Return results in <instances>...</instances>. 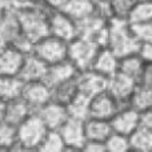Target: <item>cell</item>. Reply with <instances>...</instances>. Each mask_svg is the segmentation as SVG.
<instances>
[{"mask_svg": "<svg viewBox=\"0 0 152 152\" xmlns=\"http://www.w3.org/2000/svg\"><path fill=\"white\" fill-rule=\"evenodd\" d=\"M79 72L80 71L72 64V61L66 59L63 61H59V63L48 66L47 72H45V76H44V81L51 88H55L59 84L64 83V81L69 80V79L76 77Z\"/></svg>", "mask_w": 152, "mask_h": 152, "instance_id": "obj_14", "label": "cell"}, {"mask_svg": "<svg viewBox=\"0 0 152 152\" xmlns=\"http://www.w3.org/2000/svg\"><path fill=\"white\" fill-rule=\"evenodd\" d=\"M8 44L12 45V47H15L16 50L21 51L23 53H26L27 55V53H31L32 51H34V44L35 43L32 42L27 35H24L23 32H20V34H19L16 37H13Z\"/></svg>", "mask_w": 152, "mask_h": 152, "instance_id": "obj_33", "label": "cell"}, {"mask_svg": "<svg viewBox=\"0 0 152 152\" xmlns=\"http://www.w3.org/2000/svg\"><path fill=\"white\" fill-rule=\"evenodd\" d=\"M105 152H127L131 151L129 147V137L126 135L112 132L108 136V139L104 142Z\"/></svg>", "mask_w": 152, "mask_h": 152, "instance_id": "obj_30", "label": "cell"}, {"mask_svg": "<svg viewBox=\"0 0 152 152\" xmlns=\"http://www.w3.org/2000/svg\"><path fill=\"white\" fill-rule=\"evenodd\" d=\"M140 127L152 131V107L140 112Z\"/></svg>", "mask_w": 152, "mask_h": 152, "instance_id": "obj_36", "label": "cell"}, {"mask_svg": "<svg viewBox=\"0 0 152 152\" xmlns=\"http://www.w3.org/2000/svg\"><path fill=\"white\" fill-rule=\"evenodd\" d=\"M128 23H147L152 21V0H137L131 10Z\"/></svg>", "mask_w": 152, "mask_h": 152, "instance_id": "obj_27", "label": "cell"}, {"mask_svg": "<svg viewBox=\"0 0 152 152\" xmlns=\"http://www.w3.org/2000/svg\"><path fill=\"white\" fill-rule=\"evenodd\" d=\"M18 143L16 127L5 120H0V150L12 151Z\"/></svg>", "mask_w": 152, "mask_h": 152, "instance_id": "obj_29", "label": "cell"}, {"mask_svg": "<svg viewBox=\"0 0 152 152\" xmlns=\"http://www.w3.org/2000/svg\"><path fill=\"white\" fill-rule=\"evenodd\" d=\"M21 97L36 112L44 104H47L48 102L53 99V92L52 88L44 80L28 81V83H24Z\"/></svg>", "mask_w": 152, "mask_h": 152, "instance_id": "obj_8", "label": "cell"}, {"mask_svg": "<svg viewBox=\"0 0 152 152\" xmlns=\"http://www.w3.org/2000/svg\"><path fill=\"white\" fill-rule=\"evenodd\" d=\"M137 0H110L113 18L127 19Z\"/></svg>", "mask_w": 152, "mask_h": 152, "instance_id": "obj_32", "label": "cell"}, {"mask_svg": "<svg viewBox=\"0 0 152 152\" xmlns=\"http://www.w3.org/2000/svg\"><path fill=\"white\" fill-rule=\"evenodd\" d=\"M35 111L29 107V104L23 99L21 96L15 97V99L5 102V112H4V120L10 124L18 127L23 120H26L31 113Z\"/></svg>", "mask_w": 152, "mask_h": 152, "instance_id": "obj_18", "label": "cell"}, {"mask_svg": "<svg viewBox=\"0 0 152 152\" xmlns=\"http://www.w3.org/2000/svg\"><path fill=\"white\" fill-rule=\"evenodd\" d=\"M26 53L8 44L0 52V75L19 76Z\"/></svg>", "mask_w": 152, "mask_h": 152, "instance_id": "obj_16", "label": "cell"}, {"mask_svg": "<svg viewBox=\"0 0 152 152\" xmlns=\"http://www.w3.org/2000/svg\"><path fill=\"white\" fill-rule=\"evenodd\" d=\"M8 45V43H7V40L4 39V37L1 36V35H0V52H1L3 50H4L5 47H7Z\"/></svg>", "mask_w": 152, "mask_h": 152, "instance_id": "obj_40", "label": "cell"}, {"mask_svg": "<svg viewBox=\"0 0 152 152\" xmlns=\"http://www.w3.org/2000/svg\"><path fill=\"white\" fill-rule=\"evenodd\" d=\"M48 66L37 58L34 52L27 53L23 61V67H21L20 72H19V77L24 81H37V80H44L45 72H47Z\"/></svg>", "mask_w": 152, "mask_h": 152, "instance_id": "obj_17", "label": "cell"}, {"mask_svg": "<svg viewBox=\"0 0 152 152\" xmlns=\"http://www.w3.org/2000/svg\"><path fill=\"white\" fill-rule=\"evenodd\" d=\"M128 105L142 112L144 110L152 107V88L137 83L136 88L134 89L131 97L128 100Z\"/></svg>", "mask_w": 152, "mask_h": 152, "instance_id": "obj_23", "label": "cell"}, {"mask_svg": "<svg viewBox=\"0 0 152 152\" xmlns=\"http://www.w3.org/2000/svg\"><path fill=\"white\" fill-rule=\"evenodd\" d=\"M100 45L92 39L84 36H77L68 42V60L79 71L91 69L94 59L99 51Z\"/></svg>", "mask_w": 152, "mask_h": 152, "instance_id": "obj_5", "label": "cell"}, {"mask_svg": "<svg viewBox=\"0 0 152 152\" xmlns=\"http://www.w3.org/2000/svg\"><path fill=\"white\" fill-rule=\"evenodd\" d=\"M136 86L137 81L135 79L121 74V72H116L115 75L108 79L107 89L119 100L121 105H126L128 104V100Z\"/></svg>", "mask_w": 152, "mask_h": 152, "instance_id": "obj_12", "label": "cell"}, {"mask_svg": "<svg viewBox=\"0 0 152 152\" xmlns=\"http://www.w3.org/2000/svg\"><path fill=\"white\" fill-rule=\"evenodd\" d=\"M4 112H5V102L0 100V120H4Z\"/></svg>", "mask_w": 152, "mask_h": 152, "instance_id": "obj_39", "label": "cell"}, {"mask_svg": "<svg viewBox=\"0 0 152 152\" xmlns=\"http://www.w3.org/2000/svg\"><path fill=\"white\" fill-rule=\"evenodd\" d=\"M131 151L136 152H152V131L139 127L129 135Z\"/></svg>", "mask_w": 152, "mask_h": 152, "instance_id": "obj_24", "label": "cell"}, {"mask_svg": "<svg viewBox=\"0 0 152 152\" xmlns=\"http://www.w3.org/2000/svg\"><path fill=\"white\" fill-rule=\"evenodd\" d=\"M16 131H18V143L15 144L13 150L37 151L48 128L44 121L40 119V116L34 112L16 127Z\"/></svg>", "mask_w": 152, "mask_h": 152, "instance_id": "obj_3", "label": "cell"}, {"mask_svg": "<svg viewBox=\"0 0 152 152\" xmlns=\"http://www.w3.org/2000/svg\"><path fill=\"white\" fill-rule=\"evenodd\" d=\"M32 52L47 66H51L68 59V42L48 34L35 42Z\"/></svg>", "mask_w": 152, "mask_h": 152, "instance_id": "obj_4", "label": "cell"}, {"mask_svg": "<svg viewBox=\"0 0 152 152\" xmlns=\"http://www.w3.org/2000/svg\"><path fill=\"white\" fill-rule=\"evenodd\" d=\"M81 151L88 152H105V144L103 142H96V140H87Z\"/></svg>", "mask_w": 152, "mask_h": 152, "instance_id": "obj_35", "label": "cell"}, {"mask_svg": "<svg viewBox=\"0 0 152 152\" xmlns=\"http://www.w3.org/2000/svg\"><path fill=\"white\" fill-rule=\"evenodd\" d=\"M89 100H91V97L79 89V92L72 97L71 102L67 104L69 116L76 118V119H81V120H86V119L88 118Z\"/></svg>", "mask_w": 152, "mask_h": 152, "instance_id": "obj_25", "label": "cell"}, {"mask_svg": "<svg viewBox=\"0 0 152 152\" xmlns=\"http://www.w3.org/2000/svg\"><path fill=\"white\" fill-rule=\"evenodd\" d=\"M37 151L44 152H63L66 151V144L61 137L59 129H48L44 135V139L42 140Z\"/></svg>", "mask_w": 152, "mask_h": 152, "instance_id": "obj_28", "label": "cell"}, {"mask_svg": "<svg viewBox=\"0 0 152 152\" xmlns=\"http://www.w3.org/2000/svg\"><path fill=\"white\" fill-rule=\"evenodd\" d=\"M61 11L71 16L77 23L95 13V1L94 0H68L66 7Z\"/></svg>", "mask_w": 152, "mask_h": 152, "instance_id": "obj_22", "label": "cell"}, {"mask_svg": "<svg viewBox=\"0 0 152 152\" xmlns=\"http://www.w3.org/2000/svg\"><path fill=\"white\" fill-rule=\"evenodd\" d=\"M36 113L44 121L48 129H59L64 124V121L69 118L67 105L55 99L44 104L40 110L36 111Z\"/></svg>", "mask_w": 152, "mask_h": 152, "instance_id": "obj_11", "label": "cell"}, {"mask_svg": "<svg viewBox=\"0 0 152 152\" xmlns=\"http://www.w3.org/2000/svg\"><path fill=\"white\" fill-rule=\"evenodd\" d=\"M16 10H18V18L21 32L27 35L34 43L50 34L48 18L52 11L45 7L42 0L31 5L18 7Z\"/></svg>", "mask_w": 152, "mask_h": 152, "instance_id": "obj_1", "label": "cell"}, {"mask_svg": "<svg viewBox=\"0 0 152 152\" xmlns=\"http://www.w3.org/2000/svg\"><path fill=\"white\" fill-rule=\"evenodd\" d=\"M77 84L79 89L92 97L94 95L99 94L102 91H105L108 87V77L97 74L94 69L80 71L77 75Z\"/></svg>", "mask_w": 152, "mask_h": 152, "instance_id": "obj_15", "label": "cell"}, {"mask_svg": "<svg viewBox=\"0 0 152 152\" xmlns=\"http://www.w3.org/2000/svg\"><path fill=\"white\" fill-rule=\"evenodd\" d=\"M134 36L140 44L152 42V21L147 23H129Z\"/></svg>", "mask_w": 152, "mask_h": 152, "instance_id": "obj_31", "label": "cell"}, {"mask_svg": "<svg viewBox=\"0 0 152 152\" xmlns=\"http://www.w3.org/2000/svg\"><path fill=\"white\" fill-rule=\"evenodd\" d=\"M119 59L120 58L110 47L103 45L99 48L96 56H95L91 69L110 79L116 72H119Z\"/></svg>", "mask_w": 152, "mask_h": 152, "instance_id": "obj_13", "label": "cell"}, {"mask_svg": "<svg viewBox=\"0 0 152 152\" xmlns=\"http://www.w3.org/2000/svg\"><path fill=\"white\" fill-rule=\"evenodd\" d=\"M48 29L51 35L71 42L79 35L77 23L63 11H52L48 18Z\"/></svg>", "mask_w": 152, "mask_h": 152, "instance_id": "obj_9", "label": "cell"}, {"mask_svg": "<svg viewBox=\"0 0 152 152\" xmlns=\"http://www.w3.org/2000/svg\"><path fill=\"white\" fill-rule=\"evenodd\" d=\"M145 64V60L142 58L139 52L129 53V55L121 56L119 59V72L135 79L139 83L140 75H142L143 67Z\"/></svg>", "mask_w": 152, "mask_h": 152, "instance_id": "obj_20", "label": "cell"}, {"mask_svg": "<svg viewBox=\"0 0 152 152\" xmlns=\"http://www.w3.org/2000/svg\"><path fill=\"white\" fill-rule=\"evenodd\" d=\"M43 4L48 7L51 11H61L66 7L68 0H42Z\"/></svg>", "mask_w": 152, "mask_h": 152, "instance_id": "obj_37", "label": "cell"}, {"mask_svg": "<svg viewBox=\"0 0 152 152\" xmlns=\"http://www.w3.org/2000/svg\"><path fill=\"white\" fill-rule=\"evenodd\" d=\"M52 92H53V99L67 105L71 102L72 97L79 92L77 76L74 79H69V80L64 81V83H61V84H59V86H56L55 88H52Z\"/></svg>", "mask_w": 152, "mask_h": 152, "instance_id": "obj_26", "label": "cell"}, {"mask_svg": "<svg viewBox=\"0 0 152 152\" xmlns=\"http://www.w3.org/2000/svg\"><path fill=\"white\" fill-rule=\"evenodd\" d=\"M95 1H96V0H95Z\"/></svg>", "mask_w": 152, "mask_h": 152, "instance_id": "obj_41", "label": "cell"}, {"mask_svg": "<svg viewBox=\"0 0 152 152\" xmlns=\"http://www.w3.org/2000/svg\"><path fill=\"white\" fill-rule=\"evenodd\" d=\"M24 81L19 76L0 75V100L10 102L15 97L21 96Z\"/></svg>", "mask_w": 152, "mask_h": 152, "instance_id": "obj_21", "label": "cell"}, {"mask_svg": "<svg viewBox=\"0 0 152 152\" xmlns=\"http://www.w3.org/2000/svg\"><path fill=\"white\" fill-rule=\"evenodd\" d=\"M140 45L142 44L134 36L127 19L113 18L108 21L107 47H110L119 58L139 52Z\"/></svg>", "mask_w": 152, "mask_h": 152, "instance_id": "obj_2", "label": "cell"}, {"mask_svg": "<svg viewBox=\"0 0 152 152\" xmlns=\"http://www.w3.org/2000/svg\"><path fill=\"white\" fill-rule=\"evenodd\" d=\"M84 131H86L87 140H96V142L104 143L108 139V136L113 132V129L111 126V120L87 118L84 120Z\"/></svg>", "mask_w": 152, "mask_h": 152, "instance_id": "obj_19", "label": "cell"}, {"mask_svg": "<svg viewBox=\"0 0 152 152\" xmlns=\"http://www.w3.org/2000/svg\"><path fill=\"white\" fill-rule=\"evenodd\" d=\"M139 83L152 88V61H145L139 79Z\"/></svg>", "mask_w": 152, "mask_h": 152, "instance_id": "obj_34", "label": "cell"}, {"mask_svg": "<svg viewBox=\"0 0 152 152\" xmlns=\"http://www.w3.org/2000/svg\"><path fill=\"white\" fill-rule=\"evenodd\" d=\"M121 104L108 89L94 95L89 100L88 118H97L111 120L112 116L119 111Z\"/></svg>", "mask_w": 152, "mask_h": 152, "instance_id": "obj_6", "label": "cell"}, {"mask_svg": "<svg viewBox=\"0 0 152 152\" xmlns=\"http://www.w3.org/2000/svg\"><path fill=\"white\" fill-rule=\"evenodd\" d=\"M113 132L129 136L135 129L140 127V112L128 104L121 105L119 111L111 119Z\"/></svg>", "mask_w": 152, "mask_h": 152, "instance_id": "obj_10", "label": "cell"}, {"mask_svg": "<svg viewBox=\"0 0 152 152\" xmlns=\"http://www.w3.org/2000/svg\"><path fill=\"white\" fill-rule=\"evenodd\" d=\"M61 137L66 144V151H81L86 144L84 120L69 116L64 124L59 128Z\"/></svg>", "mask_w": 152, "mask_h": 152, "instance_id": "obj_7", "label": "cell"}, {"mask_svg": "<svg viewBox=\"0 0 152 152\" xmlns=\"http://www.w3.org/2000/svg\"><path fill=\"white\" fill-rule=\"evenodd\" d=\"M12 4L15 5L16 8L18 7H26V5H31V4H35L37 3L39 0H11Z\"/></svg>", "mask_w": 152, "mask_h": 152, "instance_id": "obj_38", "label": "cell"}]
</instances>
